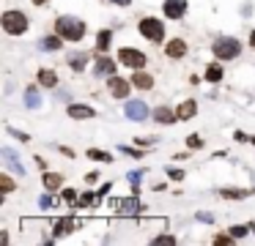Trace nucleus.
Instances as JSON below:
<instances>
[{
	"mask_svg": "<svg viewBox=\"0 0 255 246\" xmlns=\"http://www.w3.org/2000/svg\"><path fill=\"white\" fill-rule=\"evenodd\" d=\"M0 189H3V194L14 192V181H11V178H8V175H6V172L0 175Z\"/></svg>",
	"mask_w": 255,
	"mask_h": 246,
	"instance_id": "393cba45",
	"label": "nucleus"
},
{
	"mask_svg": "<svg viewBox=\"0 0 255 246\" xmlns=\"http://www.w3.org/2000/svg\"><path fill=\"white\" fill-rule=\"evenodd\" d=\"M85 63H88V52H77L74 58L69 60V66H71L74 71H83V69H85Z\"/></svg>",
	"mask_w": 255,
	"mask_h": 246,
	"instance_id": "412c9836",
	"label": "nucleus"
},
{
	"mask_svg": "<svg viewBox=\"0 0 255 246\" xmlns=\"http://www.w3.org/2000/svg\"><path fill=\"white\" fill-rule=\"evenodd\" d=\"M88 159H96V162H110V164H113V156H110V153L96 151V148H91V151H88Z\"/></svg>",
	"mask_w": 255,
	"mask_h": 246,
	"instance_id": "5701e85b",
	"label": "nucleus"
},
{
	"mask_svg": "<svg viewBox=\"0 0 255 246\" xmlns=\"http://www.w3.org/2000/svg\"><path fill=\"white\" fill-rule=\"evenodd\" d=\"M110 41H113V33L110 30H99V36H96V52H107Z\"/></svg>",
	"mask_w": 255,
	"mask_h": 246,
	"instance_id": "a211bd4d",
	"label": "nucleus"
},
{
	"mask_svg": "<svg viewBox=\"0 0 255 246\" xmlns=\"http://www.w3.org/2000/svg\"><path fill=\"white\" fill-rule=\"evenodd\" d=\"M250 192H242V189H220V197L225 200H244Z\"/></svg>",
	"mask_w": 255,
	"mask_h": 246,
	"instance_id": "4be33fe9",
	"label": "nucleus"
},
{
	"mask_svg": "<svg viewBox=\"0 0 255 246\" xmlns=\"http://www.w3.org/2000/svg\"><path fill=\"white\" fill-rule=\"evenodd\" d=\"M154 121L156 123H178V115H176V110H170V107H156L154 110Z\"/></svg>",
	"mask_w": 255,
	"mask_h": 246,
	"instance_id": "4468645a",
	"label": "nucleus"
},
{
	"mask_svg": "<svg viewBox=\"0 0 255 246\" xmlns=\"http://www.w3.org/2000/svg\"><path fill=\"white\" fill-rule=\"evenodd\" d=\"M63 200H69V203H74V200H77V192H74V189H66V192H63Z\"/></svg>",
	"mask_w": 255,
	"mask_h": 246,
	"instance_id": "473e14b6",
	"label": "nucleus"
},
{
	"mask_svg": "<svg viewBox=\"0 0 255 246\" xmlns=\"http://www.w3.org/2000/svg\"><path fill=\"white\" fill-rule=\"evenodd\" d=\"M187 148H190V151H201V148H203V137L201 134H190V137H187Z\"/></svg>",
	"mask_w": 255,
	"mask_h": 246,
	"instance_id": "b1692460",
	"label": "nucleus"
},
{
	"mask_svg": "<svg viewBox=\"0 0 255 246\" xmlns=\"http://www.w3.org/2000/svg\"><path fill=\"white\" fill-rule=\"evenodd\" d=\"M113 74H115V60L107 58V55H96L94 77H113Z\"/></svg>",
	"mask_w": 255,
	"mask_h": 246,
	"instance_id": "6e6552de",
	"label": "nucleus"
},
{
	"mask_svg": "<svg viewBox=\"0 0 255 246\" xmlns=\"http://www.w3.org/2000/svg\"><path fill=\"white\" fill-rule=\"evenodd\" d=\"M8 134H11V137H17V140H22V142H28V140H30L28 134H22V131H17V129H8Z\"/></svg>",
	"mask_w": 255,
	"mask_h": 246,
	"instance_id": "7c9ffc66",
	"label": "nucleus"
},
{
	"mask_svg": "<svg viewBox=\"0 0 255 246\" xmlns=\"http://www.w3.org/2000/svg\"><path fill=\"white\" fill-rule=\"evenodd\" d=\"M39 85H42V88H55V85H58V74H55L52 69H39Z\"/></svg>",
	"mask_w": 255,
	"mask_h": 246,
	"instance_id": "2eb2a0df",
	"label": "nucleus"
},
{
	"mask_svg": "<svg viewBox=\"0 0 255 246\" xmlns=\"http://www.w3.org/2000/svg\"><path fill=\"white\" fill-rule=\"evenodd\" d=\"M80 227V222H74V219H58L55 222V235H69V233H74V230Z\"/></svg>",
	"mask_w": 255,
	"mask_h": 246,
	"instance_id": "dca6fc26",
	"label": "nucleus"
},
{
	"mask_svg": "<svg viewBox=\"0 0 255 246\" xmlns=\"http://www.w3.org/2000/svg\"><path fill=\"white\" fill-rule=\"evenodd\" d=\"M233 137H236V142H247V134H242V131H236Z\"/></svg>",
	"mask_w": 255,
	"mask_h": 246,
	"instance_id": "c9c22d12",
	"label": "nucleus"
},
{
	"mask_svg": "<svg viewBox=\"0 0 255 246\" xmlns=\"http://www.w3.org/2000/svg\"><path fill=\"white\" fill-rule=\"evenodd\" d=\"M165 55H167L170 60H181V58L187 55V41H184V39H170V41L165 44Z\"/></svg>",
	"mask_w": 255,
	"mask_h": 246,
	"instance_id": "9d476101",
	"label": "nucleus"
},
{
	"mask_svg": "<svg viewBox=\"0 0 255 246\" xmlns=\"http://www.w3.org/2000/svg\"><path fill=\"white\" fill-rule=\"evenodd\" d=\"M44 189H50V192H58L60 186H63V175H58V172H44Z\"/></svg>",
	"mask_w": 255,
	"mask_h": 246,
	"instance_id": "f3484780",
	"label": "nucleus"
},
{
	"mask_svg": "<svg viewBox=\"0 0 255 246\" xmlns=\"http://www.w3.org/2000/svg\"><path fill=\"white\" fill-rule=\"evenodd\" d=\"M176 115H178V123L195 118V115H198V101H195V99H184L181 104L176 107Z\"/></svg>",
	"mask_w": 255,
	"mask_h": 246,
	"instance_id": "f8f14e48",
	"label": "nucleus"
},
{
	"mask_svg": "<svg viewBox=\"0 0 255 246\" xmlns=\"http://www.w3.org/2000/svg\"><path fill=\"white\" fill-rule=\"evenodd\" d=\"M33 3H36V6H42V3H44V0H33Z\"/></svg>",
	"mask_w": 255,
	"mask_h": 246,
	"instance_id": "4c0bfd02",
	"label": "nucleus"
},
{
	"mask_svg": "<svg viewBox=\"0 0 255 246\" xmlns=\"http://www.w3.org/2000/svg\"><path fill=\"white\" fill-rule=\"evenodd\" d=\"M222 77H225V71H222L220 63H208L206 66V80L208 82H222Z\"/></svg>",
	"mask_w": 255,
	"mask_h": 246,
	"instance_id": "6ab92c4d",
	"label": "nucleus"
},
{
	"mask_svg": "<svg viewBox=\"0 0 255 246\" xmlns=\"http://www.w3.org/2000/svg\"><path fill=\"white\" fill-rule=\"evenodd\" d=\"M0 25H3V30H6L8 36H22L28 33V17H25L22 11H17V8H8V11H3V17H0Z\"/></svg>",
	"mask_w": 255,
	"mask_h": 246,
	"instance_id": "7ed1b4c3",
	"label": "nucleus"
},
{
	"mask_svg": "<svg viewBox=\"0 0 255 246\" xmlns=\"http://www.w3.org/2000/svg\"><path fill=\"white\" fill-rule=\"evenodd\" d=\"M28 107H39V99H36V88H28Z\"/></svg>",
	"mask_w": 255,
	"mask_h": 246,
	"instance_id": "cd10ccee",
	"label": "nucleus"
},
{
	"mask_svg": "<svg viewBox=\"0 0 255 246\" xmlns=\"http://www.w3.org/2000/svg\"><path fill=\"white\" fill-rule=\"evenodd\" d=\"M253 142H255V137H253Z\"/></svg>",
	"mask_w": 255,
	"mask_h": 246,
	"instance_id": "ea45409f",
	"label": "nucleus"
},
{
	"mask_svg": "<svg viewBox=\"0 0 255 246\" xmlns=\"http://www.w3.org/2000/svg\"><path fill=\"white\" fill-rule=\"evenodd\" d=\"M250 230H253V233H255V222H253V224H250Z\"/></svg>",
	"mask_w": 255,
	"mask_h": 246,
	"instance_id": "58836bf2",
	"label": "nucleus"
},
{
	"mask_svg": "<svg viewBox=\"0 0 255 246\" xmlns=\"http://www.w3.org/2000/svg\"><path fill=\"white\" fill-rule=\"evenodd\" d=\"M167 175H170V178H176V181H181V178H184V172H181V170H176V167H170V170H167Z\"/></svg>",
	"mask_w": 255,
	"mask_h": 246,
	"instance_id": "2f4dec72",
	"label": "nucleus"
},
{
	"mask_svg": "<svg viewBox=\"0 0 255 246\" xmlns=\"http://www.w3.org/2000/svg\"><path fill=\"white\" fill-rule=\"evenodd\" d=\"M107 88H110V93H113V99H126L132 90V80H126V77H107Z\"/></svg>",
	"mask_w": 255,
	"mask_h": 246,
	"instance_id": "423d86ee",
	"label": "nucleus"
},
{
	"mask_svg": "<svg viewBox=\"0 0 255 246\" xmlns=\"http://www.w3.org/2000/svg\"><path fill=\"white\" fill-rule=\"evenodd\" d=\"M39 205H42V208H50V205H52V200H50V197H42V200H39Z\"/></svg>",
	"mask_w": 255,
	"mask_h": 246,
	"instance_id": "72a5a7b5",
	"label": "nucleus"
},
{
	"mask_svg": "<svg viewBox=\"0 0 255 246\" xmlns=\"http://www.w3.org/2000/svg\"><path fill=\"white\" fill-rule=\"evenodd\" d=\"M132 85L140 88V90H149V88H154V77L146 74L143 69H135V74H132Z\"/></svg>",
	"mask_w": 255,
	"mask_h": 246,
	"instance_id": "ddd939ff",
	"label": "nucleus"
},
{
	"mask_svg": "<svg viewBox=\"0 0 255 246\" xmlns=\"http://www.w3.org/2000/svg\"><path fill=\"white\" fill-rule=\"evenodd\" d=\"M55 33L63 41H83L85 39V22L77 17H58L55 19Z\"/></svg>",
	"mask_w": 255,
	"mask_h": 246,
	"instance_id": "f257e3e1",
	"label": "nucleus"
},
{
	"mask_svg": "<svg viewBox=\"0 0 255 246\" xmlns=\"http://www.w3.org/2000/svg\"><path fill=\"white\" fill-rule=\"evenodd\" d=\"M231 235H233V238H244V235H247V227H244V224H233Z\"/></svg>",
	"mask_w": 255,
	"mask_h": 246,
	"instance_id": "a878e982",
	"label": "nucleus"
},
{
	"mask_svg": "<svg viewBox=\"0 0 255 246\" xmlns=\"http://www.w3.org/2000/svg\"><path fill=\"white\" fill-rule=\"evenodd\" d=\"M137 33L146 41H151V44H162V41H165V25H162V19L146 17V19L137 22Z\"/></svg>",
	"mask_w": 255,
	"mask_h": 246,
	"instance_id": "20e7f679",
	"label": "nucleus"
},
{
	"mask_svg": "<svg viewBox=\"0 0 255 246\" xmlns=\"http://www.w3.org/2000/svg\"><path fill=\"white\" fill-rule=\"evenodd\" d=\"M162 11H165L167 19H181L187 14V0H165Z\"/></svg>",
	"mask_w": 255,
	"mask_h": 246,
	"instance_id": "0eeeda50",
	"label": "nucleus"
},
{
	"mask_svg": "<svg viewBox=\"0 0 255 246\" xmlns=\"http://www.w3.org/2000/svg\"><path fill=\"white\" fill-rule=\"evenodd\" d=\"M66 115L71 121H88V118H96V110L88 104H69L66 107Z\"/></svg>",
	"mask_w": 255,
	"mask_h": 246,
	"instance_id": "1a4fd4ad",
	"label": "nucleus"
},
{
	"mask_svg": "<svg viewBox=\"0 0 255 246\" xmlns=\"http://www.w3.org/2000/svg\"><path fill=\"white\" fill-rule=\"evenodd\" d=\"M110 3H115V6H132V0H110Z\"/></svg>",
	"mask_w": 255,
	"mask_h": 246,
	"instance_id": "f704fd0d",
	"label": "nucleus"
},
{
	"mask_svg": "<svg viewBox=\"0 0 255 246\" xmlns=\"http://www.w3.org/2000/svg\"><path fill=\"white\" fill-rule=\"evenodd\" d=\"M118 63L129 66V69H143V66L149 63V58L135 47H121L118 49Z\"/></svg>",
	"mask_w": 255,
	"mask_h": 246,
	"instance_id": "39448f33",
	"label": "nucleus"
},
{
	"mask_svg": "<svg viewBox=\"0 0 255 246\" xmlns=\"http://www.w3.org/2000/svg\"><path fill=\"white\" fill-rule=\"evenodd\" d=\"M121 151L129 153V156H135V159H140V156H143V151H137V148H129V145H121Z\"/></svg>",
	"mask_w": 255,
	"mask_h": 246,
	"instance_id": "c85d7f7f",
	"label": "nucleus"
},
{
	"mask_svg": "<svg viewBox=\"0 0 255 246\" xmlns=\"http://www.w3.org/2000/svg\"><path fill=\"white\" fill-rule=\"evenodd\" d=\"M60 41H63V39H60L58 33H55V36H47V39H42V49H50V52H58V49H60Z\"/></svg>",
	"mask_w": 255,
	"mask_h": 246,
	"instance_id": "aec40b11",
	"label": "nucleus"
},
{
	"mask_svg": "<svg viewBox=\"0 0 255 246\" xmlns=\"http://www.w3.org/2000/svg\"><path fill=\"white\" fill-rule=\"evenodd\" d=\"M250 47L255 49V30H253V33H250Z\"/></svg>",
	"mask_w": 255,
	"mask_h": 246,
	"instance_id": "e433bc0d",
	"label": "nucleus"
},
{
	"mask_svg": "<svg viewBox=\"0 0 255 246\" xmlns=\"http://www.w3.org/2000/svg\"><path fill=\"white\" fill-rule=\"evenodd\" d=\"M211 52L217 55V60H236L242 55V41L233 39V36H220L214 41Z\"/></svg>",
	"mask_w": 255,
	"mask_h": 246,
	"instance_id": "f03ea898",
	"label": "nucleus"
},
{
	"mask_svg": "<svg viewBox=\"0 0 255 246\" xmlns=\"http://www.w3.org/2000/svg\"><path fill=\"white\" fill-rule=\"evenodd\" d=\"M233 241H236V238H233L231 233H228V235H214V244H217V246H220V244H233Z\"/></svg>",
	"mask_w": 255,
	"mask_h": 246,
	"instance_id": "bb28decb",
	"label": "nucleus"
},
{
	"mask_svg": "<svg viewBox=\"0 0 255 246\" xmlns=\"http://www.w3.org/2000/svg\"><path fill=\"white\" fill-rule=\"evenodd\" d=\"M124 115L129 118V121H146V118H149V107L135 99V101H129V104L124 107Z\"/></svg>",
	"mask_w": 255,
	"mask_h": 246,
	"instance_id": "9b49d317",
	"label": "nucleus"
},
{
	"mask_svg": "<svg viewBox=\"0 0 255 246\" xmlns=\"http://www.w3.org/2000/svg\"><path fill=\"white\" fill-rule=\"evenodd\" d=\"M154 244H176V238H173V235H156Z\"/></svg>",
	"mask_w": 255,
	"mask_h": 246,
	"instance_id": "c756f323",
	"label": "nucleus"
}]
</instances>
